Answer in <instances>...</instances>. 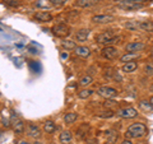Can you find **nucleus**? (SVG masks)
I'll use <instances>...</instances> for the list:
<instances>
[{
    "instance_id": "nucleus-1",
    "label": "nucleus",
    "mask_w": 153,
    "mask_h": 144,
    "mask_svg": "<svg viewBox=\"0 0 153 144\" xmlns=\"http://www.w3.org/2000/svg\"><path fill=\"white\" fill-rule=\"evenodd\" d=\"M147 133H148V129L143 122H134L126 129L125 137L128 139H138V138L146 137Z\"/></svg>"
},
{
    "instance_id": "nucleus-2",
    "label": "nucleus",
    "mask_w": 153,
    "mask_h": 144,
    "mask_svg": "<svg viewBox=\"0 0 153 144\" xmlns=\"http://www.w3.org/2000/svg\"><path fill=\"white\" fill-rule=\"evenodd\" d=\"M10 126L13 128V130L18 133V134H23L25 133V124L21 119H19L18 115L12 114L10 115Z\"/></svg>"
},
{
    "instance_id": "nucleus-3",
    "label": "nucleus",
    "mask_w": 153,
    "mask_h": 144,
    "mask_svg": "<svg viewBox=\"0 0 153 144\" xmlns=\"http://www.w3.org/2000/svg\"><path fill=\"white\" fill-rule=\"evenodd\" d=\"M117 7L124 9V10H138L143 7V4L139 3H134L131 0H117L116 1Z\"/></svg>"
},
{
    "instance_id": "nucleus-4",
    "label": "nucleus",
    "mask_w": 153,
    "mask_h": 144,
    "mask_svg": "<svg viewBox=\"0 0 153 144\" xmlns=\"http://www.w3.org/2000/svg\"><path fill=\"white\" fill-rule=\"evenodd\" d=\"M97 93L103 97L105 99H110V98H115L117 96V91L112 88V87H107V85H105V87H100L97 89Z\"/></svg>"
},
{
    "instance_id": "nucleus-5",
    "label": "nucleus",
    "mask_w": 153,
    "mask_h": 144,
    "mask_svg": "<svg viewBox=\"0 0 153 144\" xmlns=\"http://www.w3.org/2000/svg\"><path fill=\"white\" fill-rule=\"evenodd\" d=\"M52 33L57 37H66L70 33V28L65 23H59V24H55L52 27Z\"/></svg>"
},
{
    "instance_id": "nucleus-6",
    "label": "nucleus",
    "mask_w": 153,
    "mask_h": 144,
    "mask_svg": "<svg viewBox=\"0 0 153 144\" xmlns=\"http://www.w3.org/2000/svg\"><path fill=\"white\" fill-rule=\"evenodd\" d=\"M116 115L123 117V119H134V117L138 116V111L134 107H125V108L117 110Z\"/></svg>"
},
{
    "instance_id": "nucleus-7",
    "label": "nucleus",
    "mask_w": 153,
    "mask_h": 144,
    "mask_svg": "<svg viewBox=\"0 0 153 144\" xmlns=\"http://www.w3.org/2000/svg\"><path fill=\"white\" fill-rule=\"evenodd\" d=\"M115 21V17L111 14H96L92 17V22L100 23V24H106V23H111Z\"/></svg>"
},
{
    "instance_id": "nucleus-8",
    "label": "nucleus",
    "mask_w": 153,
    "mask_h": 144,
    "mask_svg": "<svg viewBox=\"0 0 153 144\" xmlns=\"http://www.w3.org/2000/svg\"><path fill=\"white\" fill-rule=\"evenodd\" d=\"M101 54H102V56L105 57V59L112 60V59H115V57H117L119 50H117L115 46H105L103 49H102Z\"/></svg>"
},
{
    "instance_id": "nucleus-9",
    "label": "nucleus",
    "mask_w": 153,
    "mask_h": 144,
    "mask_svg": "<svg viewBox=\"0 0 153 144\" xmlns=\"http://www.w3.org/2000/svg\"><path fill=\"white\" fill-rule=\"evenodd\" d=\"M146 49V45L143 42L139 41H134V42H129L125 45V51L126 52H139L142 50Z\"/></svg>"
},
{
    "instance_id": "nucleus-10",
    "label": "nucleus",
    "mask_w": 153,
    "mask_h": 144,
    "mask_svg": "<svg viewBox=\"0 0 153 144\" xmlns=\"http://www.w3.org/2000/svg\"><path fill=\"white\" fill-rule=\"evenodd\" d=\"M112 37H115V35H114V32L112 31H106V32H102V33H98L97 36H96V42L97 44H105L106 41H108L110 38H112Z\"/></svg>"
},
{
    "instance_id": "nucleus-11",
    "label": "nucleus",
    "mask_w": 153,
    "mask_h": 144,
    "mask_svg": "<svg viewBox=\"0 0 153 144\" xmlns=\"http://www.w3.org/2000/svg\"><path fill=\"white\" fill-rule=\"evenodd\" d=\"M27 135L33 138V139H37V138L41 137V131H40V129H38V126L33 125V124H28L27 125Z\"/></svg>"
},
{
    "instance_id": "nucleus-12",
    "label": "nucleus",
    "mask_w": 153,
    "mask_h": 144,
    "mask_svg": "<svg viewBox=\"0 0 153 144\" xmlns=\"http://www.w3.org/2000/svg\"><path fill=\"white\" fill-rule=\"evenodd\" d=\"M89 33H91V31L88 30V28H82V30L76 31V33H75V40L78 41V42L87 41V38L89 37Z\"/></svg>"
},
{
    "instance_id": "nucleus-13",
    "label": "nucleus",
    "mask_w": 153,
    "mask_h": 144,
    "mask_svg": "<svg viewBox=\"0 0 153 144\" xmlns=\"http://www.w3.org/2000/svg\"><path fill=\"white\" fill-rule=\"evenodd\" d=\"M124 27L128 31H140V21H135V19H130V21L125 22Z\"/></svg>"
},
{
    "instance_id": "nucleus-14",
    "label": "nucleus",
    "mask_w": 153,
    "mask_h": 144,
    "mask_svg": "<svg viewBox=\"0 0 153 144\" xmlns=\"http://www.w3.org/2000/svg\"><path fill=\"white\" fill-rule=\"evenodd\" d=\"M74 54L80 57H88L91 55V50L85 46H76L74 49Z\"/></svg>"
},
{
    "instance_id": "nucleus-15",
    "label": "nucleus",
    "mask_w": 153,
    "mask_h": 144,
    "mask_svg": "<svg viewBox=\"0 0 153 144\" xmlns=\"http://www.w3.org/2000/svg\"><path fill=\"white\" fill-rule=\"evenodd\" d=\"M135 59H139V54H138V52H126V54L120 56V61L124 64L129 63V61H133Z\"/></svg>"
},
{
    "instance_id": "nucleus-16",
    "label": "nucleus",
    "mask_w": 153,
    "mask_h": 144,
    "mask_svg": "<svg viewBox=\"0 0 153 144\" xmlns=\"http://www.w3.org/2000/svg\"><path fill=\"white\" fill-rule=\"evenodd\" d=\"M35 18L38 22H50L52 19V16L49 12H37L35 14Z\"/></svg>"
},
{
    "instance_id": "nucleus-17",
    "label": "nucleus",
    "mask_w": 153,
    "mask_h": 144,
    "mask_svg": "<svg viewBox=\"0 0 153 144\" xmlns=\"http://www.w3.org/2000/svg\"><path fill=\"white\" fill-rule=\"evenodd\" d=\"M98 1L100 0H76L75 5L79 7V8H89V7L96 5Z\"/></svg>"
},
{
    "instance_id": "nucleus-18",
    "label": "nucleus",
    "mask_w": 153,
    "mask_h": 144,
    "mask_svg": "<svg viewBox=\"0 0 153 144\" xmlns=\"http://www.w3.org/2000/svg\"><path fill=\"white\" fill-rule=\"evenodd\" d=\"M71 139H73V137H71V133L69 130H64L63 133H60L59 140L61 144H69L71 142Z\"/></svg>"
},
{
    "instance_id": "nucleus-19",
    "label": "nucleus",
    "mask_w": 153,
    "mask_h": 144,
    "mask_svg": "<svg viewBox=\"0 0 153 144\" xmlns=\"http://www.w3.org/2000/svg\"><path fill=\"white\" fill-rule=\"evenodd\" d=\"M138 68V64L135 61H129V63H125L123 65V71L124 73H133V71H135Z\"/></svg>"
},
{
    "instance_id": "nucleus-20",
    "label": "nucleus",
    "mask_w": 153,
    "mask_h": 144,
    "mask_svg": "<svg viewBox=\"0 0 153 144\" xmlns=\"http://www.w3.org/2000/svg\"><path fill=\"white\" fill-rule=\"evenodd\" d=\"M138 106H139V108L142 110V111H144V112H151V111H153V106L151 105L149 101H146V99L139 101Z\"/></svg>"
},
{
    "instance_id": "nucleus-21",
    "label": "nucleus",
    "mask_w": 153,
    "mask_h": 144,
    "mask_svg": "<svg viewBox=\"0 0 153 144\" xmlns=\"http://www.w3.org/2000/svg\"><path fill=\"white\" fill-rule=\"evenodd\" d=\"M140 31L153 32V22L152 21H140Z\"/></svg>"
},
{
    "instance_id": "nucleus-22",
    "label": "nucleus",
    "mask_w": 153,
    "mask_h": 144,
    "mask_svg": "<svg viewBox=\"0 0 153 144\" xmlns=\"http://www.w3.org/2000/svg\"><path fill=\"white\" fill-rule=\"evenodd\" d=\"M44 130L49 134H52L55 130H56V125L54 121H51V120H47V121L44 122Z\"/></svg>"
},
{
    "instance_id": "nucleus-23",
    "label": "nucleus",
    "mask_w": 153,
    "mask_h": 144,
    "mask_svg": "<svg viewBox=\"0 0 153 144\" xmlns=\"http://www.w3.org/2000/svg\"><path fill=\"white\" fill-rule=\"evenodd\" d=\"M115 115V112L112 111L111 108H107V110H103V111H100L97 114V117H101V119H110Z\"/></svg>"
},
{
    "instance_id": "nucleus-24",
    "label": "nucleus",
    "mask_w": 153,
    "mask_h": 144,
    "mask_svg": "<svg viewBox=\"0 0 153 144\" xmlns=\"http://www.w3.org/2000/svg\"><path fill=\"white\" fill-rule=\"evenodd\" d=\"M61 46L66 50H74L76 45H75V41H71V40H63L61 41Z\"/></svg>"
},
{
    "instance_id": "nucleus-25",
    "label": "nucleus",
    "mask_w": 153,
    "mask_h": 144,
    "mask_svg": "<svg viewBox=\"0 0 153 144\" xmlns=\"http://www.w3.org/2000/svg\"><path fill=\"white\" fill-rule=\"evenodd\" d=\"M76 119H78V115H76L75 112H68L64 116V121L66 124H73Z\"/></svg>"
},
{
    "instance_id": "nucleus-26",
    "label": "nucleus",
    "mask_w": 153,
    "mask_h": 144,
    "mask_svg": "<svg viewBox=\"0 0 153 144\" xmlns=\"http://www.w3.org/2000/svg\"><path fill=\"white\" fill-rule=\"evenodd\" d=\"M116 139H117V134L115 133V131H108L106 134V140H107L108 144H114Z\"/></svg>"
},
{
    "instance_id": "nucleus-27",
    "label": "nucleus",
    "mask_w": 153,
    "mask_h": 144,
    "mask_svg": "<svg viewBox=\"0 0 153 144\" xmlns=\"http://www.w3.org/2000/svg\"><path fill=\"white\" fill-rule=\"evenodd\" d=\"M93 82V79H92V76H89V75H84V76H82V78L79 79V84L80 85H83V87H85V85H88V84H91Z\"/></svg>"
},
{
    "instance_id": "nucleus-28",
    "label": "nucleus",
    "mask_w": 153,
    "mask_h": 144,
    "mask_svg": "<svg viewBox=\"0 0 153 144\" xmlns=\"http://www.w3.org/2000/svg\"><path fill=\"white\" fill-rule=\"evenodd\" d=\"M92 93H93L92 89H83L78 93V97L82 98V99H85V98H88L89 96H92Z\"/></svg>"
},
{
    "instance_id": "nucleus-29",
    "label": "nucleus",
    "mask_w": 153,
    "mask_h": 144,
    "mask_svg": "<svg viewBox=\"0 0 153 144\" xmlns=\"http://www.w3.org/2000/svg\"><path fill=\"white\" fill-rule=\"evenodd\" d=\"M144 73L148 76H152L153 75V63H147L144 65Z\"/></svg>"
},
{
    "instance_id": "nucleus-30",
    "label": "nucleus",
    "mask_w": 153,
    "mask_h": 144,
    "mask_svg": "<svg viewBox=\"0 0 153 144\" xmlns=\"http://www.w3.org/2000/svg\"><path fill=\"white\" fill-rule=\"evenodd\" d=\"M87 130H88V125H87V124H84V125L80 126L79 130H78V138H83L84 134L87 133Z\"/></svg>"
},
{
    "instance_id": "nucleus-31",
    "label": "nucleus",
    "mask_w": 153,
    "mask_h": 144,
    "mask_svg": "<svg viewBox=\"0 0 153 144\" xmlns=\"http://www.w3.org/2000/svg\"><path fill=\"white\" fill-rule=\"evenodd\" d=\"M120 41V37H117V36H115V37H112V38H110L108 41H106L105 42V46H112L114 44H117V42Z\"/></svg>"
},
{
    "instance_id": "nucleus-32",
    "label": "nucleus",
    "mask_w": 153,
    "mask_h": 144,
    "mask_svg": "<svg viewBox=\"0 0 153 144\" xmlns=\"http://www.w3.org/2000/svg\"><path fill=\"white\" fill-rule=\"evenodd\" d=\"M105 107H107V108H110V107H112V106H115V105H116V101H112L111 98L110 99H106L105 101Z\"/></svg>"
},
{
    "instance_id": "nucleus-33",
    "label": "nucleus",
    "mask_w": 153,
    "mask_h": 144,
    "mask_svg": "<svg viewBox=\"0 0 153 144\" xmlns=\"http://www.w3.org/2000/svg\"><path fill=\"white\" fill-rule=\"evenodd\" d=\"M50 4H52V5H56V7H59V5H63V4L66 3V0H49Z\"/></svg>"
},
{
    "instance_id": "nucleus-34",
    "label": "nucleus",
    "mask_w": 153,
    "mask_h": 144,
    "mask_svg": "<svg viewBox=\"0 0 153 144\" xmlns=\"http://www.w3.org/2000/svg\"><path fill=\"white\" fill-rule=\"evenodd\" d=\"M30 66L31 68H37L38 70H41V65H40V63H37V61H31V64H30Z\"/></svg>"
},
{
    "instance_id": "nucleus-35",
    "label": "nucleus",
    "mask_w": 153,
    "mask_h": 144,
    "mask_svg": "<svg viewBox=\"0 0 153 144\" xmlns=\"http://www.w3.org/2000/svg\"><path fill=\"white\" fill-rule=\"evenodd\" d=\"M5 3L8 4L9 7H17V5H18V1H17V0H5Z\"/></svg>"
},
{
    "instance_id": "nucleus-36",
    "label": "nucleus",
    "mask_w": 153,
    "mask_h": 144,
    "mask_svg": "<svg viewBox=\"0 0 153 144\" xmlns=\"http://www.w3.org/2000/svg\"><path fill=\"white\" fill-rule=\"evenodd\" d=\"M68 57H69V54H68V52H66V51H63V52H61V55H60V59L61 60H66V59H68Z\"/></svg>"
},
{
    "instance_id": "nucleus-37",
    "label": "nucleus",
    "mask_w": 153,
    "mask_h": 144,
    "mask_svg": "<svg viewBox=\"0 0 153 144\" xmlns=\"http://www.w3.org/2000/svg\"><path fill=\"white\" fill-rule=\"evenodd\" d=\"M112 74H115V73H114L111 69H108V70H106V73H105V76H107V78H111Z\"/></svg>"
},
{
    "instance_id": "nucleus-38",
    "label": "nucleus",
    "mask_w": 153,
    "mask_h": 144,
    "mask_svg": "<svg viewBox=\"0 0 153 144\" xmlns=\"http://www.w3.org/2000/svg\"><path fill=\"white\" fill-rule=\"evenodd\" d=\"M121 144H133V143H131L130 139H124V140L121 142Z\"/></svg>"
},
{
    "instance_id": "nucleus-39",
    "label": "nucleus",
    "mask_w": 153,
    "mask_h": 144,
    "mask_svg": "<svg viewBox=\"0 0 153 144\" xmlns=\"http://www.w3.org/2000/svg\"><path fill=\"white\" fill-rule=\"evenodd\" d=\"M149 102H151V105H152V106H153V96H152V97L149 98Z\"/></svg>"
},
{
    "instance_id": "nucleus-40",
    "label": "nucleus",
    "mask_w": 153,
    "mask_h": 144,
    "mask_svg": "<svg viewBox=\"0 0 153 144\" xmlns=\"http://www.w3.org/2000/svg\"><path fill=\"white\" fill-rule=\"evenodd\" d=\"M19 144H27V142L26 140H22V142H19Z\"/></svg>"
},
{
    "instance_id": "nucleus-41",
    "label": "nucleus",
    "mask_w": 153,
    "mask_h": 144,
    "mask_svg": "<svg viewBox=\"0 0 153 144\" xmlns=\"http://www.w3.org/2000/svg\"><path fill=\"white\" fill-rule=\"evenodd\" d=\"M149 91H151V92L153 93V84H152V85H151V87H149Z\"/></svg>"
},
{
    "instance_id": "nucleus-42",
    "label": "nucleus",
    "mask_w": 153,
    "mask_h": 144,
    "mask_svg": "<svg viewBox=\"0 0 153 144\" xmlns=\"http://www.w3.org/2000/svg\"><path fill=\"white\" fill-rule=\"evenodd\" d=\"M152 55H153V49H152Z\"/></svg>"
},
{
    "instance_id": "nucleus-43",
    "label": "nucleus",
    "mask_w": 153,
    "mask_h": 144,
    "mask_svg": "<svg viewBox=\"0 0 153 144\" xmlns=\"http://www.w3.org/2000/svg\"><path fill=\"white\" fill-rule=\"evenodd\" d=\"M0 31H3V30H1V28H0Z\"/></svg>"
}]
</instances>
